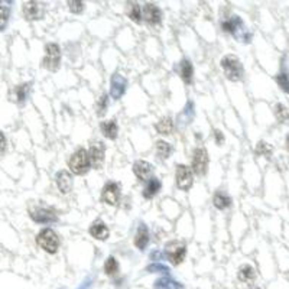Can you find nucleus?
<instances>
[{
  "label": "nucleus",
  "instance_id": "1",
  "mask_svg": "<svg viewBox=\"0 0 289 289\" xmlns=\"http://www.w3.org/2000/svg\"><path fill=\"white\" fill-rule=\"evenodd\" d=\"M221 68L224 71V75L230 81H240L243 74H244L240 59H238L237 57H234V55H226L221 59Z\"/></svg>",
  "mask_w": 289,
  "mask_h": 289
},
{
  "label": "nucleus",
  "instance_id": "2",
  "mask_svg": "<svg viewBox=\"0 0 289 289\" xmlns=\"http://www.w3.org/2000/svg\"><path fill=\"white\" fill-rule=\"evenodd\" d=\"M36 244L47 253L54 255L59 247V238L52 229H42L36 236Z\"/></svg>",
  "mask_w": 289,
  "mask_h": 289
},
{
  "label": "nucleus",
  "instance_id": "3",
  "mask_svg": "<svg viewBox=\"0 0 289 289\" xmlns=\"http://www.w3.org/2000/svg\"><path fill=\"white\" fill-rule=\"evenodd\" d=\"M90 159H88V152L80 148L69 156L68 168L72 173L75 175H84L90 170Z\"/></svg>",
  "mask_w": 289,
  "mask_h": 289
},
{
  "label": "nucleus",
  "instance_id": "4",
  "mask_svg": "<svg viewBox=\"0 0 289 289\" xmlns=\"http://www.w3.org/2000/svg\"><path fill=\"white\" fill-rule=\"evenodd\" d=\"M165 255H167L171 263L176 266V265L184 262L185 255H187V246H185V243H182L179 240L170 241L165 246Z\"/></svg>",
  "mask_w": 289,
  "mask_h": 289
},
{
  "label": "nucleus",
  "instance_id": "5",
  "mask_svg": "<svg viewBox=\"0 0 289 289\" xmlns=\"http://www.w3.org/2000/svg\"><path fill=\"white\" fill-rule=\"evenodd\" d=\"M61 64V48L57 44H48L45 47V57L42 59V67L50 71H57Z\"/></svg>",
  "mask_w": 289,
  "mask_h": 289
},
{
  "label": "nucleus",
  "instance_id": "6",
  "mask_svg": "<svg viewBox=\"0 0 289 289\" xmlns=\"http://www.w3.org/2000/svg\"><path fill=\"white\" fill-rule=\"evenodd\" d=\"M207 170H208V152L205 148H197L192 155L191 171L195 172L197 175L203 176L207 173Z\"/></svg>",
  "mask_w": 289,
  "mask_h": 289
},
{
  "label": "nucleus",
  "instance_id": "7",
  "mask_svg": "<svg viewBox=\"0 0 289 289\" xmlns=\"http://www.w3.org/2000/svg\"><path fill=\"white\" fill-rule=\"evenodd\" d=\"M175 181H176V187L179 189L189 191L194 185V176L191 168L187 165H178L175 172Z\"/></svg>",
  "mask_w": 289,
  "mask_h": 289
},
{
  "label": "nucleus",
  "instance_id": "8",
  "mask_svg": "<svg viewBox=\"0 0 289 289\" xmlns=\"http://www.w3.org/2000/svg\"><path fill=\"white\" fill-rule=\"evenodd\" d=\"M29 216H31V219L34 221H36V223H42V224L57 221L55 213L52 211L51 208L44 207V205H35L32 208H29Z\"/></svg>",
  "mask_w": 289,
  "mask_h": 289
},
{
  "label": "nucleus",
  "instance_id": "9",
  "mask_svg": "<svg viewBox=\"0 0 289 289\" xmlns=\"http://www.w3.org/2000/svg\"><path fill=\"white\" fill-rule=\"evenodd\" d=\"M104 145L102 142H94L91 146H90V151H88V159H90V165L94 168V170H100L104 164Z\"/></svg>",
  "mask_w": 289,
  "mask_h": 289
},
{
  "label": "nucleus",
  "instance_id": "10",
  "mask_svg": "<svg viewBox=\"0 0 289 289\" xmlns=\"http://www.w3.org/2000/svg\"><path fill=\"white\" fill-rule=\"evenodd\" d=\"M45 15V4L41 1H26L23 4V16L28 20H39Z\"/></svg>",
  "mask_w": 289,
  "mask_h": 289
},
{
  "label": "nucleus",
  "instance_id": "11",
  "mask_svg": "<svg viewBox=\"0 0 289 289\" xmlns=\"http://www.w3.org/2000/svg\"><path fill=\"white\" fill-rule=\"evenodd\" d=\"M142 17L145 19V22L148 25H152V26H156L161 23V19H162V12L161 9L153 4V3H146L142 9Z\"/></svg>",
  "mask_w": 289,
  "mask_h": 289
},
{
  "label": "nucleus",
  "instance_id": "12",
  "mask_svg": "<svg viewBox=\"0 0 289 289\" xmlns=\"http://www.w3.org/2000/svg\"><path fill=\"white\" fill-rule=\"evenodd\" d=\"M103 201L109 205H116L120 200V187L116 182H107L103 187Z\"/></svg>",
  "mask_w": 289,
  "mask_h": 289
},
{
  "label": "nucleus",
  "instance_id": "13",
  "mask_svg": "<svg viewBox=\"0 0 289 289\" xmlns=\"http://www.w3.org/2000/svg\"><path fill=\"white\" fill-rule=\"evenodd\" d=\"M126 84H127L126 80L120 74H115L110 78V96H112V99L119 100L126 91Z\"/></svg>",
  "mask_w": 289,
  "mask_h": 289
},
{
  "label": "nucleus",
  "instance_id": "14",
  "mask_svg": "<svg viewBox=\"0 0 289 289\" xmlns=\"http://www.w3.org/2000/svg\"><path fill=\"white\" fill-rule=\"evenodd\" d=\"M55 181H57V187L62 194H68L72 189V175L68 171H59L55 176Z\"/></svg>",
  "mask_w": 289,
  "mask_h": 289
},
{
  "label": "nucleus",
  "instance_id": "15",
  "mask_svg": "<svg viewBox=\"0 0 289 289\" xmlns=\"http://www.w3.org/2000/svg\"><path fill=\"white\" fill-rule=\"evenodd\" d=\"M133 172L137 176L139 181H146L149 179V176L152 175L153 167L152 164L146 162V161H136L133 164Z\"/></svg>",
  "mask_w": 289,
  "mask_h": 289
},
{
  "label": "nucleus",
  "instance_id": "16",
  "mask_svg": "<svg viewBox=\"0 0 289 289\" xmlns=\"http://www.w3.org/2000/svg\"><path fill=\"white\" fill-rule=\"evenodd\" d=\"M149 243V231H148V227L145 224H140L139 229L136 231V236H135V246H136L139 250H145V247L148 246Z\"/></svg>",
  "mask_w": 289,
  "mask_h": 289
},
{
  "label": "nucleus",
  "instance_id": "17",
  "mask_svg": "<svg viewBox=\"0 0 289 289\" xmlns=\"http://www.w3.org/2000/svg\"><path fill=\"white\" fill-rule=\"evenodd\" d=\"M90 234L97 240H106L109 237V229L103 221L97 220L90 227Z\"/></svg>",
  "mask_w": 289,
  "mask_h": 289
},
{
  "label": "nucleus",
  "instance_id": "18",
  "mask_svg": "<svg viewBox=\"0 0 289 289\" xmlns=\"http://www.w3.org/2000/svg\"><path fill=\"white\" fill-rule=\"evenodd\" d=\"M100 129H102V133L107 139H116L117 133H119V127H117V123L115 120H106L100 123Z\"/></svg>",
  "mask_w": 289,
  "mask_h": 289
},
{
  "label": "nucleus",
  "instance_id": "19",
  "mask_svg": "<svg viewBox=\"0 0 289 289\" xmlns=\"http://www.w3.org/2000/svg\"><path fill=\"white\" fill-rule=\"evenodd\" d=\"M161 191V181L158 178H149L148 182H146V187L143 189V197L148 198V200H152L153 197Z\"/></svg>",
  "mask_w": 289,
  "mask_h": 289
},
{
  "label": "nucleus",
  "instance_id": "20",
  "mask_svg": "<svg viewBox=\"0 0 289 289\" xmlns=\"http://www.w3.org/2000/svg\"><path fill=\"white\" fill-rule=\"evenodd\" d=\"M179 74H181V78L184 80L185 84H191L192 83V78H194V68H192V64L188 61V59H182L179 62Z\"/></svg>",
  "mask_w": 289,
  "mask_h": 289
},
{
  "label": "nucleus",
  "instance_id": "21",
  "mask_svg": "<svg viewBox=\"0 0 289 289\" xmlns=\"http://www.w3.org/2000/svg\"><path fill=\"white\" fill-rule=\"evenodd\" d=\"M237 276L241 282H244V284H250V282H253V281H255L256 271L252 268V266H250V265H243V266L238 269Z\"/></svg>",
  "mask_w": 289,
  "mask_h": 289
},
{
  "label": "nucleus",
  "instance_id": "22",
  "mask_svg": "<svg viewBox=\"0 0 289 289\" xmlns=\"http://www.w3.org/2000/svg\"><path fill=\"white\" fill-rule=\"evenodd\" d=\"M155 129L161 135H171L173 130V120L171 117H162L155 124Z\"/></svg>",
  "mask_w": 289,
  "mask_h": 289
},
{
  "label": "nucleus",
  "instance_id": "23",
  "mask_svg": "<svg viewBox=\"0 0 289 289\" xmlns=\"http://www.w3.org/2000/svg\"><path fill=\"white\" fill-rule=\"evenodd\" d=\"M213 204L219 210H224V208H227L229 205L231 204V198L227 194H224L221 191H217L214 194V197H213Z\"/></svg>",
  "mask_w": 289,
  "mask_h": 289
},
{
  "label": "nucleus",
  "instance_id": "24",
  "mask_svg": "<svg viewBox=\"0 0 289 289\" xmlns=\"http://www.w3.org/2000/svg\"><path fill=\"white\" fill-rule=\"evenodd\" d=\"M240 26H241V20L237 16L230 17V19H227L221 23V28H223L224 32H230V34L234 35L237 34V29Z\"/></svg>",
  "mask_w": 289,
  "mask_h": 289
},
{
  "label": "nucleus",
  "instance_id": "25",
  "mask_svg": "<svg viewBox=\"0 0 289 289\" xmlns=\"http://www.w3.org/2000/svg\"><path fill=\"white\" fill-rule=\"evenodd\" d=\"M171 152H172V148H171V145L168 142H165V140H158V142H156V155H158L162 161L168 159Z\"/></svg>",
  "mask_w": 289,
  "mask_h": 289
},
{
  "label": "nucleus",
  "instance_id": "26",
  "mask_svg": "<svg viewBox=\"0 0 289 289\" xmlns=\"http://www.w3.org/2000/svg\"><path fill=\"white\" fill-rule=\"evenodd\" d=\"M104 272L107 276H112V278L119 273V262L113 256L107 257V260L104 263Z\"/></svg>",
  "mask_w": 289,
  "mask_h": 289
},
{
  "label": "nucleus",
  "instance_id": "27",
  "mask_svg": "<svg viewBox=\"0 0 289 289\" xmlns=\"http://www.w3.org/2000/svg\"><path fill=\"white\" fill-rule=\"evenodd\" d=\"M126 13H127V16L130 17V20H133L136 23L142 22V9L137 3H129Z\"/></svg>",
  "mask_w": 289,
  "mask_h": 289
},
{
  "label": "nucleus",
  "instance_id": "28",
  "mask_svg": "<svg viewBox=\"0 0 289 289\" xmlns=\"http://www.w3.org/2000/svg\"><path fill=\"white\" fill-rule=\"evenodd\" d=\"M155 289H182V287L170 278H162V279L156 281Z\"/></svg>",
  "mask_w": 289,
  "mask_h": 289
},
{
  "label": "nucleus",
  "instance_id": "29",
  "mask_svg": "<svg viewBox=\"0 0 289 289\" xmlns=\"http://www.w3.org/2000/svg\"><path fill=\"white\" fill-rule=\"evenodd\" d=\"M275 116L279 123H287L289 120V110L284 104H276L275 106Z\"/></svg>",
  "mask_w": 289,
  "mask_h": 289
},
{
  "label": "nucleus",
  "instance_id": "30",
  "mask_svg": "<svg viewBox=\"0 0 289 289\" xmlns=\"http://www.w3.org/2000/svg\"><path fill=\"white\" fill-rule=\"evenodd\" d=\"M28 93H29V84H20L15 87V99H16V102L22 104L26 100Z\"/></svg>",
  "mask_w": 289,
  "mask_h": 289
},
{
  "label": "nucleus",
  "instance_id": "31",
  "mask_svg": "<svg viewBox=\"0 0 289 289\" xmlns=\"http://www.w3.org/2000/svg\"><path fill=\"white\" fill-rule=\"evenodd\" d=\"M9 16H10V9L9 6H4L3 3H0V31H3L9 22Z\"/></svg>",
  "mask_w": 289,
  "mask_h": 289
},
{
  "label": "nucleus",
  "instance_id": "32",
  "mask_svg": "<svg viewBox=\"0 0 289 289\" xmlns=\"http://www.w3.org/2000/svg\"><path fill=\"white\" fill-rule=\"evenodd\" d=\"M272 146L266 142H259L257 146H256V153L257 155H262V156H266V158H271L272 156Z\"/></svg>",
  "mask_w": 289,
  "mask_h": 289
},
{
  "label": "nucleus",
  "instance_id": "33",
  "mask_svg": "<svg viewBox=\"0 0 289 289\" xmlns=\"http://www.w3.org/2000/svg\"><path fill=\"white\" fill-rule=\"evenodd\" d=\"M107 106H109V96L107 94H103L102 97L99 99L97 102V116L103 117L107 112Z\"/></svg>",
  "mask_w": 289,
  "mask_h": 289
},
{
  "label": "nucleus",
  "instance_id": "34",
  "mask_svg": "<svg viewBox=\"0 0 289 289\" xmlns=\"http://www.w3.org/2000/svg\"><path fill=\"white\" fill-rule=\"evenodd\" d=\"M276 83L279 84V87H281L285 93H289V77L287 74H278V75H276Z\"/></svg>",
  "mask_w": 289,
  "mask_h": 289
},
{
  "label": "nucleus",
  "instance_id": "35",
  "mask_svg": "<svg viewBox=\"0 0 289 289\" xmlns=\"http://www.w3.org/2000/svg\"><path fill=\"white\" fill-rule=\"evenodd\" d=\"M69 10L72 13H81L84 10V3L80 1V0H69L68 1Z\"/></svg>",
  "mask_w": 289,
  "mask_h": 289
},
{
  "label": "nucleus",
  "instance_id": "36",
  "mask_svg": "<svg viewBox=\"0 0 289 289\" xmlns=\"http://www.w3.org/2000/svg\"><path fill=\"white\" fill-rule=\"evenodd\" d=\"M6 145H7L6 136L3 135V132H0V156L4 153V151H6Z\"/></svg>",
  "mask_w": 289,
  "mask_h": 289
},
{
  "label": "nucleus",
  "instance_id": "37",
  "mask_svg": "<svg viewBox=\"0 0 289 289\" xmlns=\"http://www.w3.org/2000/svg\"><path fill=\"white\" fill-rule=\"evenodd\" d=\"M214 139H216L217 145H220V146L224 143V135L221 133L220 130H214Z\"/></svg>",
  "mask_w": 289,
  "mask_h": 289
},
{
  "label": "nucleus",
  "instance_id": "38",
  "mask_svg": "<svg viewBox=\"0 0 289 289\" xmlns=\"http://www.w3.org/2000/svg\"><path fill=\"white\" fill-rule=\"evenodd\" d=\"M149 271H164V272H168V269L165 266H161V265H153L149 268Z\"/></svg>",
  "mask_w": 289,
  "mask_h": 289
},
{
  "label": "nucleus",
  "instance_id": "39",
  "mask_svg": "<svg viewBox=\"0 0 289 289\" xmlns=\"http://www.w3.org/2000/svg\"><path fill=\"white\" fill-rule=\"evenodd\" d=\"M287 149L289 151V135H288V137H287Z\"/></svg>",
  "mask_w": 289,
  "mask_h": 289
}]
</instances>
